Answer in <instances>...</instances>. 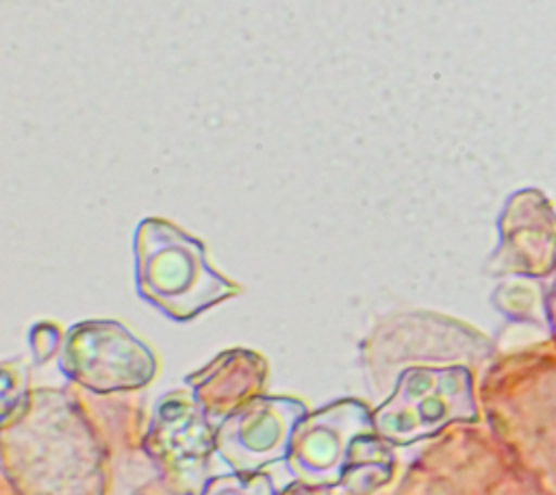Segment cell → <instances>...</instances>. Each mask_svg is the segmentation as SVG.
Here are the masks:
<instances>
[{"instance_id": "cell-2", "label": "cell", "mask_w": 556, "mask_h": 495, "mask_svg": "<svg viewBox=\"0 0 556 495\" xmlns=\"http://www.w3.org/2000/svg\"><path fill=\"white\" fill-rule=\"evenodd\" d=\"M304 406L295 399L258 397L230 415L217 432V449L235 469H256L289 456Z\"/></svg>"}, {"instance_id": "cell-4", "label": "cell", "mask_w": 556, "mask_h": 495, "mask_svg": "<svg viewBox=\"0 0 556 495\" xmlns=\"http://www.w3.org/2000/svg\"><path fill=\"white\" fill-rule=\"evenodd\" d=\"M63 367L67 376L96 391H113L143 384L152 373V360L141 345L124 337L80 334L67 343Z\"/></svg>"}, {"instance_id": "cell-3", "label": "cell", "mask_w": 556, "mask_h": 495, "mask_svg": "<svg viewBox=\"0 0 556 495\" xmlns=\"http://www.w3.org/2000/svg\"><path fill=\"white\" fill-rule=\"evenodd\" d=\"M371 432L369 417L356 402H341L298 423L291 436L289 462L306 482L337 480L352 458L361 434Z\"/></svg>"}, {"instance_id": "cell-6", "label": "cell", "mask_w": 556, "mask_h": 495, "mask_svg": "<svg viewBox=\"0 0 556 495\" xmlns=\"http://www.w3.org/2000/svg\"><path fill=\"white\" fill-rule=\"evenodd\" d=\"M206 495H269V484L263 475H256L248 482L239 478H222L211 484Z\"/></svg>"}, {"instance_id": "cell-1", "label": "cell", "mask_w": 556, "mask_h": 495, "mask_svg": "<svg viewBox=\"0 0 556 495\" xmlns=\"http://www.w3.org/2000/svg\"><path fill=\"white\" fill-rule=\"evenodd\" d=\"M458 419H476L471 378L463 367L404 371L393 397L374 415L380 436L393 443H410Z\"/></svg>"}, {"instance_id": "cell-5", "label": "cell", "mask_w": 556, "mask_h": 495, "mask_svg": "<svg viewBox=\"0 0 556 495\" xmlns=\"http://www.w3.org/2000/svg\"><path fill=\"white\" fill-rule=\"evenodd\" d=\"M222 282L200 267V258L182 241L161 248L143 269V289L176 317H187L222 295Z\"/></svg>"}]
</instances>
